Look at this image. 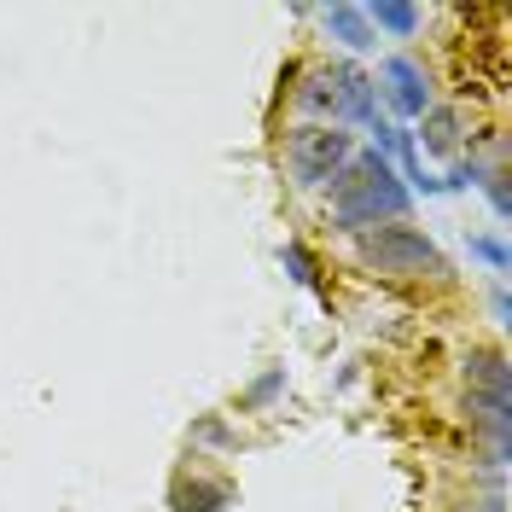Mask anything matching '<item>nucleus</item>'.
I'll use <instances>...</instances> for the list:
<instances>
[{
	"instance_id": "obj_1",
	"label": "nucleus",
	"mask_w": 512,
	"mask_h": 512,
	"mask_svg": "<svg viewBox=\"0 0 512 512\" xmlns=\"http://www.w3.org/2000/svg\"><path fill=\"white\" fill-rule=\"evenodd\" d=\"M408 204H414V192L402 187L396 163L379 158L373 169H367V181H355L350 192H338V198H332V222L344 227V233H367V227L402 222V216H408Z\"/></svg>"
},
{
	"instance_id": "obj_2",
	"label": "nucleus",
	"mask_w": 512,
	"mask_h": 512,
	"mask_svg": "<svg viewBox=\"0 0 512 512\" xmlns=\"http://www.w3.org/2000/svg\"><path fill=\"white\" fill-rule=\"evenodd\" d=\"M350 158H355V134L344 123H303V128H291V140H286L291 181L309 187V192L332 187V175Z\"/></svg>"
},
{
	"instance_id": "obj_3",
	"label": "nucleus",
	"mask_w": 512,
	"mask_h": 512,
	"mask_svg": "<svg viewBox=\"0 0 512 512\" xmlns=\"http://www.w3.org/2000/svg\"><path fill=\"white\" fill-rule=\"evenodd\" d=\"M361 262L379 268V274H419V268L443 274V256L431 245V233H419V227H408V222L367 227V233H361Z\"/></svg>"
},
{
	"instance_id": "obj_4",
	"label": "nucleus",
	"mask_w": 512,
	"mask_h": 512,
	"mask_svg": "<svg viewBox=\"0 0 512 512\" xmlns=\"http://www.w3.org/2000/svg\"><path fill=\"white\" fill-rule=\"evenodd\" d=\"M379 82H384V99L396 105V117H425V111H431V76H425L419 59L390 53V59L379 64Z\"/></svg>"
},
{
	"instance_id": "obj_5",
	"label": "nucleus",
	"mask_w": 512,
	"mask_h": 512,
	"mask_svg": "<svg viewBox=\"0 0 512 512\" xmlns=\"http://www.w3.org/2000/svg\"><path fill=\"white\" fill-rule=\"evenodd\" d=\"M291 105H297L303 117H332V123H338V70H332V64H326V70H309L303 88L291 94Z\"/></svg>"
},
{
	"instance_id": "obj_6",
	"label": "nucleus",
	"mask_w": 512,
	"mask_h": 512,
	"mask_svg": "<svg viewBox=\"0 0 512 512\" xmlns=\"http://www.w3.org/2000/svg\"><path fill=\"white\" fill-rule=\"evenodd\" d=\"M169 507L175 512H227L233 507V489L222 478H187V483H175Z\"/></svg>"
},
{
	"instance_id": "obj_7",
	"label": "nucleus",
	"mask_w": 512,
	"mask_h": 512,
	"mask_svg": "<svg viewBox=\"0 0 512 512\" xmlns=\"http://www.w3.org/2000/svg\"><path fill=\"white\" fill-rule=\"evenodd\" d=\"M320 24L338 35L350 53H373V47H379V35H373V24L361 18V6H320Z\"/></svg>"
},
{
	"instance_id": "obj_8",
	"label": "nucleus",
	"mask_w": 512,
	"mask_h": 512,
	"mask_svg": "<svg viewBox=\"0 0 512 512\" xmlns=\"http://www.w3.org/2000/svg\"><path fill=\"white\" fill-rule=\"evenodd\" d=\"M361 18L373 24V35H396V41H408V35L425 24V12L419 6H408V0H373V6H361Z\"/></svg>"
},
{
	"instance_id": "obj_9",
	"label": "nucleus",
	"mask_w": 512,
	"mask_h": 512,
	"mask_svg": "<svg viewBox=\"0 0 512 512\" xmlns=\"http://www.w3.org/2000/svg\"><path fill=\"white\" fill-rule=\"evenodd\" d=\"M512 367L501 350H472L466 355V390H489V396H507Z\"/></svg>"
},
{
	"instance_id": "obj_10",
	"label": "nucleus",
	"mask_w": 512,
	"mask_h": 512,
	"mask_svg": "<svg viewBox=\"0 0 512 512\" xmlns=\"http://www.w3.org/2000/svg\"><path fill=\"white\" fill-rule=\"evenodd\" d=\"M419 140H425V152L448 158V152L460 146V111H454V105H431V111H425V128L414 134V146Z\"/></svg>"
},
{
	"instance_id": "obj_11",
	"label": "nucleus",
	"mask_w": 512,
	"mask_h": 512,
	"mask_svg": "<svg viewBox=\"0 0 512 512\" xmlns=\"http://www.w3.org/2000/svg\"><path fill=\"white\" fill-rule=\"evenodd\" d=\"M338 70V117H355V123H367L373 117V82L350 70V64H332Z\"/></svg>"
},
{
	"instance_id": "obj_12",
	"label": "nucleus",
	"mask_w": 512,
	"mask_h": 512,
	"mask_svg": "<svg viewBox=\"0 0 512 512\" xmlns=\"http://www.w3.org/2000/svg\"><path fill=\"white\" fill-rule=\"evenodd\" d=\"M472 256H478V262H489L495 274H507V268H512L507 239H501V233H472Z\"/></svg>"
},
{
	"instance_id": "obj_13",
	"label": "nucleus",
	"mask_w": 512,
	"mask_h": 512,
	"mask_svg": "<svg viewBox=\"0 0 512 512\" xmlns=\"http://www.w3.org/2000/svg\"><path fill=\"white\" fill-rule=\"evenodd\" d=\"M187 437H192V443H210V448H233V431H227L222 414H198Z\"/></svg>"
},
{
	"instance_id": "obj_14",
	"label": "nucleus",
	"mask_w": 512,
	"mask_h": 512,
	"mask_svg": "<svg viewBox=\"0 0 512 512\" xmlns=\"http://www.w3.org/2000/svg\"><path fill=\"white\" fill-rule=\"evenodd\" d=\"M280 390H286V367H268V373H262V379L245 390V408H268Z\"/></svg>"
},
{
	"instance_id": "obj_15",
	"label": "nucleus",
	"mask_w": 512,
	"mask_h": 512,
	"mask_svg": "<svg viewBox=\"0 0 512 512\" xmlns=\"http://www.w3.org/2000/svg\"><path fill=\"white\" fill-rule=\"evenodd\" d=\"M483 192H489V204H495V216L507 222V216H512V187H507V175H501V169H489V175H483Z\"/></svg>"
},
{
	"instance_id": "obj_16",
	"label": "nucleus",
	"mask_w": 512,
	"mask_h": 512,
	"mask_svg": "<svg viewBox=\"0 0 512 512\" xmlns=\"http://www.w3.org/2000/svg\"><path fill=\"white\" fill-rule=\"evenodd\" d=\"M286 268H291V280H297V286H315V256L303 251L297 239L286 245Z\"/></svg>"
},
{
	"instance_id": "obj_17",
	"label": "nucleus",
	"mask_w": 512,
	"mask_h": 512,
	"mask_svg": "<svg viewBox=\"0 0 512 512\" xmlns=\"http://www.w3.org/2000/svg\"><path fill=\"white\" fill-rule=\"evenodd\" d=\"M489 309H495V320H501V326L512 320V297H507V286H495V291H489Z\"/></svg>"
},
{
	"instance_id": "obj_18",
	"label": "nucleus",
	"mask_w": 512,
	"mask_h": 512,
	"mask_svg": "<svg viewBox=\"0 0 512 512\" xmlns=\"http://www.w3.org/2000/svg\"><path fill=\"white\" fill-rule=\"evenodd\" d=\"M460 512H507V495H489V501H466Z\"/></svg>"
}]
</instances>
